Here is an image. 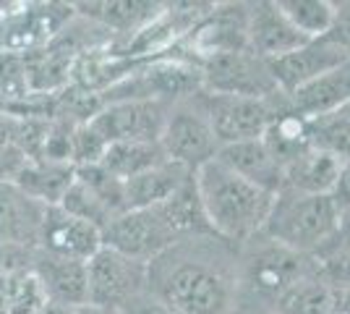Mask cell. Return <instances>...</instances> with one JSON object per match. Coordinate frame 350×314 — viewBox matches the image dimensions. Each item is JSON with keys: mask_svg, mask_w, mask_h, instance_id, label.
<instances>
[{"mask_svg": "<svg viewBox=\"0 0 350 314\" xmlns=\"http://www.w3.org/2000/svg\"><path fill=\"white\" fill-rule=\"evenodd\" d=\"M146 288L173 314H233L238 246L215 233L178 241L146 265Z\"/></svg>", "mask_w": 350, "mask_h": 314, "instance_id": "6da1fadb", "label": "cell"}, {"mask_svg": "<svg viewBox=\"0 0 350 314\" xmlns=\"http://www.w3.org/2000/svg\"><path fill=\"white\" fill-rule=\"evenodd\" d=\"M193 186L215 236L241 246L264 231L275 194L241 179L217 157L193 173Z\"/></svg>", "mask_w": 350, "mask_h": 314, "instance_id": "7a4b0ae2", "label": "cell"}, {"mask_svg": "<svg viewBox=\"0 0 350 314\" xmlns=\"http://www.w3.org/2000/svg\"><path fill=\"white\" fill-rule=\"evenodd\" d=\"M337 223L340 209L332 196L282 189L275 194L262 233L291 252L317 257L337 239Z\"/></svg>", "mask_w": 350, "mask_h": 314, "instance_id": "3957f363", "label": "cell"}, {"mask_svg": "<svg viewBox=\"0 0 350 314\" xmlns=\"http://www.w3.org/2000/svg\"><path fill=\"white\" fill-rule=\"evenodd\" d=\"M314 270V257H304L267 239L264 233L238 246L241 293L278 304V299Z\"/></svg>", "mask_w": 350, "mask_h": 314, "instance_id": "277c9868", "label": "cell"}, {"mask_svg": "<svg viewBox=\"0 0 350 314\" xmlns=\"http://www.w3.org/2000/svg\"><path fill=\"white\" fill-rule=\"evenodd\" d=\"M160 147L167 160L189 168L191 173L217 157L219 144L206 116L204 90L170 103L160 131Z\"/></svg>", "mask_w": 350, "mask_h": 314, "instance_id": "5b68a950", "label": "cell"}, {"mask_svg": "<svg viewBox=\"0 0 350 314\" xmlns=\"http://www.w3.org/2000/svg\"><path fill=\"white\" fill-rule=\"evenodd\" d=\"M206 116L219 147L262 139L267 126L288 107V94L275 92L272 97H243V94H212L204 92Z\"/></svg>", "mask_w": 350, "mask_h": 314, "instance_id": "8992f818", "label": "cell"}, {"mask_svg": "<svg viewBox=\"0 0 350 314\" xmlns=\"http://www.w3.org/2000/svg\"><path fill=\"white\" fill-rule=\"evenodd\" d=\"M178 241H180L178 228L162 202L146 209H129V212L113 218L103 231L105 246L131 257V259H139L144 265L157 259Z\"/></svg>", "mask_w": 350, "mask_h": 314, "instance_id": "52a82bcc", "label": "cell"}, {"mask_svg": "<svg viewBox=\"0 0 350 314\" xmlns=\"http://www.w3.org/2000/svg\"><path fill=\"white\" fill-rule=\"evenodd\" d=\"M202 71V90L212 94H243V97H272L280 92L269 63L251 50L217 53L193 60Z\"/></svg>", "mask_w": 350, "mask_h": 314, "instance_id": "ba28073f", "label": "cell"}, {"mask_svg": "<svg viewBox=\"0 0 350 314\" xmlns=\"http://www.w3.org/2000/svg\"><path fill=\"white\" fill-rule=\"evenodd\" d=\"M146 291V265L103 246L87 262V304L120 309Z\"/></svg>", "mask_w": 350, "mask_h": 314, "instance_id": "9c48e42d", "label": "cell"}, {"mask_svg": "<svg viewBox=\"0 0 350 314\" xmlns=\"http://www.w3.org/2000/svg\"><path fill=\"white\" fill-rule=\"evenodd\" d=\"M170 103H157V100H118V103H105L89 120L94 134L103 139L105 144L113 142H160V131L165 116H167Z\"/></svg>", "mask_w": 350, "mask_h": 314, "instance_id": "30bf717a", "label": "cell"}, {"mask_svg": "<svg viewBox=\"0 0 350 314\" xmlns=\"http://www.w3.org/2000/svg\"><path fill=\"white\" fill-rule=\"evenodd\" d=\"M248 21H246V40L248 50L262 60H272L288 55L293 50L304 47L308 42L304 34H298L295 27L280 11L278 0H256L246 3Z\"/></svg>", "mask_w": 350, "mask_h": 314, "instance_id": "8fae6325", "label": "cell"}, {"mask_svg": "<svg viewBox=\"0 0 350 314\" xmlns=\"http://www.w3.org/2000/svg\"><path fill=\"white\" fill-rule=\"evenodd\" d=\"M350 58V53L345 47H340L337 42L321 37V40H308L304 47L293 50L282 58L272 60L269 68L272 76L278 81L280 92L293 94L295 90L311 84L314 79L324 76L327 71L337 68L340 63H345Z\"/></svg>", "mask_w": 350, "mask_h": 314, "instance_id": "7c38bea8", "label": "cell"}, {"mask_svg": "<svg viewBox=\"0 0 350 314\" xmlns=\"http://www.w3.org/2000/svg\"><path fill=\"white\" fill-rule=\"evenodd\" d=\"M103 246V231L97 225L60 209L58 205L47 207L37 249L58 257H68L76 262H89Z\"/></svg>", "mask_w": 350, "mask_h": 314, "instance_id": "4fadbf2b", "label": "cell"}, {"mask_svg": "<svg viewBox=\"0 0 350 314\" xmlns=\"http://www.w3.org/2000/svg\"><path fill=\"white\" fill-rule=\"evenodd\" d=\"M29 270L40 280L44 299L50 304H60L68 309L87 304V262L31 249Z\"/></svg>", "mask_w": 350, "mask_h": 314, "instance_id": "5bb4252c", "label": "cell"}, {"mask_svg": "<svg viewBox=\"0 0 350 314\" xmlns=\"http://www.w3.org/2000/svg\"><path fill=\"white\" fill-rule=\"evenodd\" d=\"M47 205L24 194L14 181H0V246L37 249Z\"/></svg>", "mask_w": 350, "mask_h": 314, "instance_id": "9a60e30c", "label": "cell"}, {"mask_svg": "<svg viewBox=\"0 0 350 314\" xmlns=\"http://www.w3.org/2000/svg\"><path fill=\"white\" fill-rule=\"evenodd\" d=\"M217 160L225 168H230L241 179L251 181L254 186H259L269 194H278L285 181V168L278 163V157L269 152V147L262 139H251V142H238L219 147Z\"/></svg>", "mask_w": 350, "mask_h": 314, "instance_id": "2e32d148", "label": "cell"}, {"mask_svg": "<svg viewBox=\"0 0 350 314\" xmlns=\"http://www.w3.org/2000/svg\"><path fill=\"white\" fill-rule=\"evenodd\" d=\"M288 103L293 113L308 120L342 110L350 103V58L319 79H314L311 84L288 94Z\"/></svg>", "mask_w": 350, "mask_h": 314, "instance_id": "e0dca14e", "label": "cell"}, {"mask_svg": "<svg viewBox=\"0 0 350 314\" xmlns=\"http://www.w3.org/2000/svg\"><path fill=\"white\" fill-rule=\"evenodd\" d=\"M193 179L189 168L165 160V163L154 165L152 170H146L142 176L123 181V202H126V212L129 209H146L160 205L165 199L178 194L189 181Z\"/></svg>", "mask_w": 350, "mask_h": 314, "instance_id": "ac0fdd59", "label": "cell"}, {"mask_svg": "<svg viewBox=\"0 0 350 314\" xmlns=\"http://www.w3.org/2000/svg\"><path fill=\"white\" fill-rule=\"evenodd\" d=\"M345 160H340L335 155L324 150L311 147L301 157H295L288 168H285V181L282 189L291 192H301V194H332L340 170H342ZM280 189V192H282Z\"/></svg>", "mask_w": 350, "mask_h": 314, "instance_id": "d6986e66", "label": "cell"}, {"mask_svg": "<svg viewBox=\"0 0 350 314\" xmlns=\"http://www.w3.org/2000/svg\"><path fill=\"white\" fill-rule=\"evenodd\" d=\"M76 168L66 163H47V160H24L16 168V173L8 181H14L16 186L29 194L31 199L42 202L47 207L60 205V199L66 196L68 186L73 183Z\"/></svg>", "mask_w": 350, "mask_h": 314, "instance_id": "ffe728a7", "label": "cell"}, {"mask_svg": "<svg viewBox=\"0 0 350 314\" xmlns=\"http://www.w3.org/2000/svg\"><path fill=\"white\" fill-rule=\"evenodd\" d=\"M165 152H162L160 142H142V139H131V142H113L107 144L100 157V168L107 170L113 179L129 181L133 176H142L146 170H152L154 165L165 163Z\"/></svg>", "mask_w": 350, "mask_h": 314, "instance_id": "44dd1931", "label": "cell"}, {"mask_svg": "<svg viewBox=\"0 0 350 314\" xmlns=\"http://www.w3.org/2000/svg\"><path fill=\"white\" fill-rule=\"evenodd\" d=\"M262 142L269 147V152L278 157V163L282 168L301 157L306 150H311V134H308V118L298 116L291 110V103L288 107L275 116V120L267 126Z\"/></svg>", "mask_w": 350, "mask_h": 314, "instance_id": "7402d4cb", "label": "cell"}, {"mask_svg": "<svg viewBox=\"0 0 350 314\" xmlns=\"http://www.w3.org/2000/svg\"><path fill=\"white\" fill-rule=\"evenodd\" d=\"M275 306L280 314H335L337 293L314 265L308 275H304L280 296Z\"/></svg>", "mask_w": 350, "mask_h": 314, "instance_id": "603a6c76", "label": "cell"}, {"mask_svg": "<svg viewBox=\"0 0 350 314\" xmlns=\"http://www.w3.org/2000/svg\"><path fill=\"white\" fill-rule=\"evenodd\" d=\"M47 304L31 270L0 272V314H40Z\"/></svg>", "mask_w": 350, "mask_h": 314, "instance_id": "cb8c5ba5", "label": "cell"}, {"mask_svg": "<svg viewBox=\"0 0 350 314\" xmlns=\"http://www.w3.org/2000/svg\"><path fill=\"white\" fill-rule=\"evenodd\" d=\"M92 8H97L92 18L100 21L103 27L123 31V34H136L154 21L165 5L139 3V0H113V3H92Z\"/></svg>", "mask_w": 350, "mask_h": 314, "instance_id": "d4e9b609", "label": "cell"}, {"mask_svg": "<svg viewBox=\"0 0 350 314\" xmlns=\"http://www.w3.org/2000/svg\"><path fill=\"white\" fill-rule=\"evenodd\" d=\"M278 5L295 31L306 40H321L332 29L335 3L329 0H278Z\"/></svg>", "mask_w": 350, "mask_h": 314, "instance_id": "484cf974", "label": "cell"}, {"mask_svg": "<svg viewBox=\"0 0 350 314\" xmlns=\"http://www.w3.org/2000/svg\"><path fill=\"white\" fill-rule=\"evenodd\" d=\"M308 134H311V147L335 155L340 160H350V118L337 110L329 116L308 120Z\"/></svg>", "mask_w": 350, "mask_h": 314, "instance_id": "4316f807", "label": "cell"}, {"mask_svg": "<svg viewBox=\"0 0 350 314\" xmlns=\"http://www.w3.org/2000/svg\"><path fill=\"white\" fill-rule=\"evenodd\" d=\"M327 40H332L350 53V0L335 3V21L332 29L327 31Z\"/></svg>", "mask_w": 350, "mask_h": 314, "instance_id": "83f0119b", "label": "cell"}, {"mask_svg": "<svg viewBox=\"0 0 350 314\" xmlns=\"http://www.w3.org/2000/svg\"><path fill=\"white\" fill-rule=\"evenodd\" d=\"M120 314H173V312L146 288L139 296H133L131 301H126V304L120 306Z\"/></svg>", "mask_w": 350, "mask_h": 314, "instance_id": "f1b7e54d", "label": "cell"}, {"mask_svg": "<svg viewBox=\"0 0 350 314\" xmlns=\"http://www.w3.org/2000/svg\"><path fill=\"white\" fill-rule=\"evenodd\" d=\"M233 314H280V312L275 304L262 301V299H254V296H248V293H241V291H238V301H235Z\"/></svg>", "mask_w": 350, "mask_h": 314, "instance_id": "f546056e", "label": "cell"}, {"mask_svg": "<svg viewBox=\"0 0 350 314\" xmlns=\"http://www.w3.org/2000/svg\"><path fill=\"white\" fill-rule=\"evenodd\" d=\"M332 199H335L337 209L342 212V209H350V160L342 165V170H340V179H337L335 189H332Z\"/></svg>", "mask_w": 350, "mask_h": 314, "instance_id": "4dcf8cb0", "label": "cell"}, {"mask_svg": "<svg viewBox=\"0 0 350 314\" xmlns=\"http://www.w3.org/2000/svg\"><path fill=\"white\" fill-rule=\"evenodd\" d=\"M337 244L350 249V209L340 212V223H337Z\"/></svg>", "mask_w": 350, "mask_h": 314, "instance_id": "1f68e13d", "label": "cell"}, {"mask_svg": "<svg viewBox=\"0 0 350 314\" xmlns=\"http://www.w3.org/2000/svg\"><path fill=\"white\" fill-rule=\"evenodd\" d=\"M73 314H120V309H110V306H97V304H84L76 306Z\"/></svg>", "mask_w": 350, "mask_h": 314, "instance_id": "d6a6232c", "label": "cell"}, {"mask_svg": "<svg viewBox=\"0 0 350 314\" xmlns=\"http://www.w3.org/2000/svg\"><path fill=\"white\" fill-rule=\"evenodd\" d=\"M40 314H73V309H68V306H60V304H50V301H47Z\"/></svg>", "mask_w": 350, "mask_h": 314, "instance_id": "836d02e7", "label": "cell"}, {"mask_svg": "<svg viewBox=\"0 0 350 314\" xmlns=\"http://www.w3.org/2000/svg\"><path fill=\"white\" fill-rule=\"evenodd\" d=\"M342 113H345V116H348V118H350V103L345 105V107H342Z\"/></svg>", "mask_w": 350, "mask_h": 314, "instance_id": "e575fe53", "label": "cell"}]
</instances>
